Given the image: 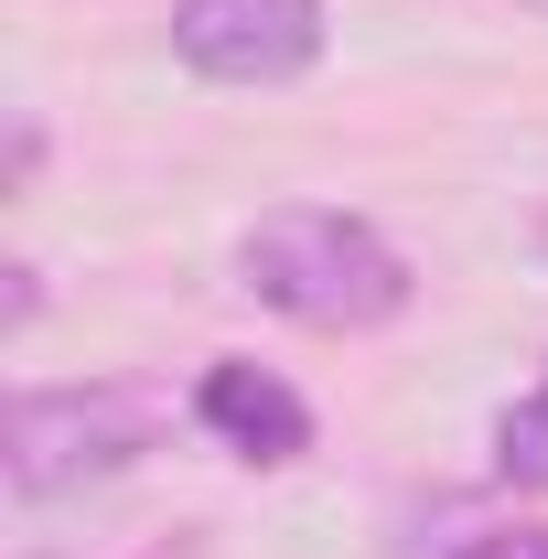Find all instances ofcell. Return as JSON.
<instances>
[{
  "instance_id": "8",
  "label": "cell",
  "mask_w": 548,
  "mask_h": 559,
  "mask_svg": "<svg viewBox=\"0 0 548 559\" xmlns=\"http://www.w3.org/2000/svg\"><path fill=\"white\" fill-rule=\"evenodd\" d=\"M527 11H538V22H548V0H527Z\"/></svg>"
},
{
  "instance_id": "4",
  "label": "cell",
  "mask_w": 548,
  "mask_h": 559,
  "mask_svg": "<svg viewBox=\"0 0 548 559\" xmlns=\"http://www.w3.org/2000/svg\"><path fill=\"white\" fill-rule=\"evenodd\" d=\"M194 430H215L237 463H301V452H312V409H301V388L270 377L259 355H215L205 377H194Z\"/></svg>"
},
{
  "instance_id": "3",
  "label": "cell",
  "mask_w": 548,
  "mask_h": 559,
  "mask_svg": "<svg viewBox=\"0 0 548 559\" xmlns=\"http://www.w3.org/2000/svg\"><path fill=\"white\" fill-rule=\"evenodd\" d=\"M172 55L205 86H301L323 66V0H172Z\"/></svg>"
},
{
  "instance_id": "1",
  "label": "cell",
  "mask_w": 548,
  "mask_h": 559,
  "mask_svg": "<svg viewBox=\"0 0 548 559\" xmlns=\"http://www.w3.org/2000/svg\"><path fill=\"white\" fill-rule=\"evenodd\" d=\"M237 290L270 301L279 323L301 334H377L409 312V259L366 226V215H334V205H279L237 237Z\"/></svg>"
},
{
  "instance_id": "7",
  "label": "cell",
  "mask_w": 548,
  "mask_h": 559,
  "mask_svg": "<svg viewBox=\"0 0 548 559\" xmlns=\"http://www.w3.org/2000/svg\"><path fill=\"white\" fill-rule=\"evenodd\" d=\"M33 173H44V119L11 108V194H33Z\"/></svg>"
},
{
  "instance_id": "2",
  "label": "cell",
  "mask_w": 548,
  "mask_h": 559,
  "mask_svg": "<svg viewBox=\"0 0 548 559\" xmlns=\"http://www.w3.org/2000/svg\"><path fill=\"white\" fill-rule=\"evenodd\" d=\"M162 388H130V377H86V388H22L11 399V430H0V474L22 506H65V495L119 485L140 452L162 441Z\"/></svg>"
},
{
  "instance_id": "6",
  "label": "cell",
  "mask_w": 548,
  "mask_h": 559,
  "mask_svg": "<svg viewBox=\"0 0 548 559\" xmlns=\"http://www.w3.org/2000/svg\"><path fill=\"white\" fill-rule=\"evenodd\" d=\"M452 559H548V527H484V538H463Z\"/></svg>"
},
{
  "instance_id": "5",
  "label": "cell",
  "mask_w": 548,
  "mask_h": 559,
  "mask_svg": "<svg viewBox=\"0 0 548 559\" xmlns=\"http://www.w3.org/2000/svg\"><path fill=\"white\" fill-rule=\"evenodd\" d=\"M495 474L505 485H548V377L495 409Z\"/></svg>"
}]
</instances>
